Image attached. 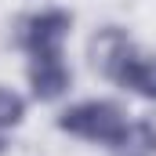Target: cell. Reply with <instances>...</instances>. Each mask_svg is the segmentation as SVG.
I'll list each match as a JSON object with an SVG mask.
<instances>
[{"mask_svg": "<svg viewBox=\"0 0 156 156\" xmlns=\"http://www.w3.org/2000/svg\"><path fill=\"white\" fill-rule=\"evenodd\" d=\"M123 87H131L134 94H142V98H153L156 102V55H149V58H134L131 66H127V73H123V80H120Z\"/></svg>", "mask_w": 156, "mask_h": 156, "instance_id": "6", "label": "cell"}, {"mask_svg": "<svg viewBox=\"0 0 156 156\" xmlns=\"http://www.w3.org/2000/svg\"><path fill=\"white\" fill-rule=\"evenodd\" d=\"M87 58H91L94 73H102L105 80H116L120 83L123 73H127V66L138 58V51H134V40L127 37V29L105 26V29H98L87 40Z\"/></svg>", "mask_w": 156, "mask_h": 156, "instance_id": "3", "label": "cell"}, {"mask_svg": "<svg viewBox=\"0 0 156 156\" xmlns=\"http://www.w3.org/2000/svg\"><path fill=\"white\" fill-rule=\"evenodd\" d=\"M22 116H26V98H22L18 91H11V87L0 83V131L18 127Z\"/></svg>", "mask_w": 156, "mask_h": 156, "instance_id": "7", "label": "cell"}, {"mask_svg": "<svg viewBox=\"0 0 156 156\" xmlns=\"http://www.w3.org/2000/svg\"><path fill=\"white\" fill-rule=\"evenodd\" d=\"M73 29V15L62 7H47L37 11L22 22L18 29V44L29 51V58H47V55H62V44Z\"/></svg>", "mask_w": 156, "mask_h": 156, "instance_id": "2", "label": "cell"}, {"mask_svg": "<svg viewBox=\"0 0 156 156\" xmlns=\"http://www.w3.org/2000/svg\"><path fill=\"white\" fill-rule=\"evenodd\" d=\"M0 153H4V134H0Z\"/></svg>", "mask_w": 156, "mask_h": 156, "instance_id": "8", "label": "cell"}, {"mask_svg": "<svg viewBox=\"0 0 156 156\" xmlns=\"http://www.w3.org/2000/svg\"><path fill=\"white\" fill-rule=\"evenodd\" d=\"M113 156H156V127L149 120H134L123 127L116 142L109 145Z\"/></svg>", "mask_w": 156, "mask_h": 156, "instance_id": "5", "label": "cell"}, {"mask_svg": "<svg viewBox=\"0 0 156 156\" xmlns=\"http://www.w3.org/2000/svg\"><path fill=\"white\" fill-rule=\"evenodd\" d=\"M73 73L69 66L62 62V55H47V58H33L29 62V87H33V98L40 102H55L69 91Z\"/></svg>", "mask_w": 156, "mask_h": 156, "instance_id": "4", "label": "cell"}, {"mask_svg": "<svg viewBox=\"0 0 156 156\" xmlns=\"http://www.w3.org/2000/svg\"><path fill=\"white\" fill-rule=\"evenodd\" d=\"M127 127L123 109L105 102V98H91V102H80L73 109H66L58 116V131L66 134H76L83 142H98V145H113Z\"/></svg>", "mask_w": 156, "mask_h": 156, "instance_id": "1", "label": "cell"}]
</instances>
